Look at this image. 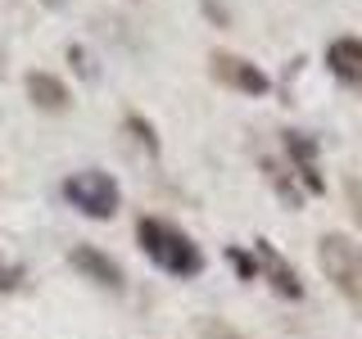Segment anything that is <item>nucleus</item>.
Here are the masks:
<instances>
[{
  "label": "nucleus",
  "instance_id": "nucleus-1",
  "mask_svg": "<svg viewBox=\"0 0 362 339\" xmlns=\"http://www.w3.org/2000/svg\"><path fill=\"white\" fill-rule=\"evenodd\" d=\"M136 240H141L145 258H150L158 271H168V276L190 280V276H199V271H204V254H199V244L190 240V235L181 231L177 222L141 218V226H136Z\"/></svg>",
  "mask_w": 362,
  "mask_h": 339
},
{
  "label": "nucleus",
  "instance_id": "nucleus-2",
  "mask_svg": "<svg viewBox=\"0 0 362 339\" xmlns=\"http://www.w3.org/2000/svg\"><path fill=\"white\" fill-rule=\"evenodd\" d=\"M317 263H322V276L335 285L339 299H349L362 312V244L344 231H326L317 240Z\"/></svg>",
  "mask_w": 362,
  "mask_h": 339
},
{
  "label": "nucleus",
  "instance_id": "nucleus-3",
  "mask_svg": "<svg viewBox=\"0 0 362 339\" xmlns=\"http://www.w3.org/2000/svg\"><path fill=\"white\" fill-rule=\"evenodd\" d=\"M59 195H64L68 208H77L82 218H100V222H109L113 213L122 208V190H118V181H113L109 172H100V167H82V172L64 177Z\"/></svg>",
  "mask_w": 362,
  "mask_h": 339
},
{
  "label": "nucleus",
  "instance_id": "nucleus-4",
  "mask_svg": "<svg viewBox=\"0 0 362 339\" xmlns=\"http://www.w3.org/2000/svg\"><path fill=\"white\" fill-rule=\"evenodd\" d=\"M209 73H213V82H222L226 90H240V95H267L272 90V77L263 68L249 64L245 54H231V50H213Z\"/></svg>",
  "mask_w": 362,
  "mask_h": 339
},
{
  "label": "nucleus",
  "instance_id": "nucleus-5",
  "mask_svg": "<svg viewBox=\"0 0 362 339\" xmlns=\"http://www.w3.org/2000/svg\"><path fill=\"white\" fill-rule=\"evenodd\" d=\"M281 145H286V154H290V167H294V177H299V190L303 195H322L326 181H322V172H317V141L303 136V131H281Z\"/></svg>",
  "mask_w": 362,
  "mask_h": 339
},
{
  "label": "nucleus",
  "instance_id": "nucleus-6",
  "mask_svg": "<svg viewBox=\"0 0 362 339\" xmlns=\"http://www.w3.org/2000/svg\"><path fill=\"white\" fill-rule=\"evenodd\" d=\"M254 258H258V271L267 276V285L276 290L281 299H294V303L303 299V280H299V271L290 267L286 254H276L267 240H254Z\"/></svg>",
  "mask_w": 362,
  "mask_h": 339
},
{
  "label": "nucleus",
  "instance_id": "nucleus-7",
  "mask_svg": "<svg viewBox=\"0 0 362 339\" xmlns=\"http://www.w3.org/2000/svg\"><path fill=\"white\" fill-rule=\"evenodd\" d=\"M68 263H73V271H82L86 280H95L100 290H113V294L122 290V267L113 263L105 249H95V244H73Z\"/></svg>",
  "mask_w": 362,
  "mask_h": 339
},
{
  "label": "nucleus",
  "instance_id": "nucleus-8",
  "mask_svg": "<svg viewBox=\"0 0 362 339\" xmlns=\"http://www.w3.org/2000/svg\"><path fill=\"white\" fill-rule=\"evenodd\" d=\"M326 68L335 82H344L349 90L362 95V37H335L326 45Z\"/></svg>",
  "mask_w": 362,
  "mask_h": 339
},
{
  "label": "nucleus",
  "instance_id": "nucleus-9",
  "mask_svg": "<svg viewBox=\"0 0 362 339\" xmlns=\"http://www.w3.org/2000/svg\"><path fill=\"white\" fill-rule=\"evenodd\" d=\"M28 100L37 105L41 113H64L68 105H73V95H68V86L59 82L54 73H28Z\"/></svg>",
  "mask_w": 362,
  "mask_h": 339
},
{
  "label": "nucleus",
  "instance_id": "nucleus-10",
  "mask_svg": "<svg viewBox=\"0 0 362 339\" xmlns=\"http://www.w3.org/2000/svg\"><path fill=\"white\" fill-rule=\"evenodd\" d=\"M263 172H267V181H272V190H276V195L281 199H286L290 203V208H299V203H303V190L299 186H294V172H290V163H276V158H263Z\"/></svg>",
  "mask_w": 362,
  "mask_h": 339
},
{
  "label": "nucleus",
  "instance_id": "nucleus-11",
  "mask_svg": "<svg viewBox=\"0 0 362 339\" xmlns=\"http://www.w3.org/2000/svg\"><path fill=\"white\" fill-rule=\"evenodd\" d=\"M122 127H127V131L136 136V141L145 145V154H150V158H158V131H154L150 122L141 118V113H127V118H122Z\"/></svg>",
  "mask_w": 362,
  "mask_h": 339
},
{
  "label": "nucleus",
  "instance_id": "nucleus-12",
  "mask_svg": "<svg viewBox=\"0 0 362 339\" xmlns=\"http://www.w3.org/2000/svg\"><path fill=\"white\" fill-rule=\"evenodd\" d=\"M195 335L199 339H245L235 326H226V321H218V316H204V321L195 326Z\"/></svg>",
  "mask_w": 362,
  "mask_h": 339
},
{
  "label": "nucleus",
  "instance_id": "nucleus-13",
  "mask_svg": "<svg viewBox=\"0 0 362 339\" xmlns=\"http://www.w3.org/2000/svg\"><path fill=\"white\" fill-rule=\"evenodd\" d=\"M226 263L235 267V276H240V280H254V276H258V258L245 254V249H235V244L226 249Z\"/></svg>",
  "mask_w": 362,
  "mask_h": 339
},
{
  "label": "nucleus",
  "instance_id": "nucleus-14",
  "mask_svg": "<svg viewBox=\"0 0 362 339\" xmlns=\"http://www.w3.org/2000/svg\"><path fill=\"white\" fill-rule=\"evenodd\" d=\"M23 267H14V263H0V294H14V290H23Z\"/></svg>",
  "mask_w": 362,
  "mask_h": 339
},
{
  "label": "nucleus",
  "instance_id": "nucleus-15",
  "mask_svg": "<svg viewBox=\"0 0 362 339\" xmlns=\"http://www.w3.org/2000/svg\"><path fill=\"white\" fill-rule=\"evenodd\" d=\"M68 59H73V68H77L82 77H95V68L86 64V50H82V45H73V50H68Z\"/></svg>",
  "mask_w": 362,
  "mask_h": 339
}]
</instances>
